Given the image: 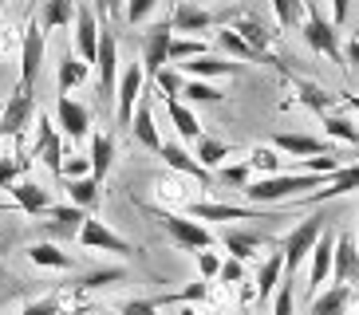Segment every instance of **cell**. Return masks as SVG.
<instances>
[{
    "mask_svg": "<svg viewBox=\"0 0 359 315\" xmlns=\"http://www.w3.org/2000/svg\"><path fill=\"white\" fill-rule=\"evenodd\" d=\"M327 181V174H273V178H261V181H249L245 186V197L253 205H276L285 197H296L304 189H320Z\"/></svg>",
    "mask_w": 359,
    "mask_h": 315,
    "instance_id": "obj_1",
    "label": "cell"
},
{
    "mask_svg": "<svg viewBox=\"0 0 359 315\" xmlns=\"http://www.w3.org/2000/svg\"><path fill=\"white\" fill-rule=\"evenodd\" d=\"M324 213H312V217H304L300 225H296L292 232L285 237V244H280V256H285V276H292L296 268H300V260H304L308 252L316 248L320 232H324Z\"/></svg>",
    "mask_w": 359,
    "mask_h": 315,
    "instance_id": "obj_2",
    "label": "cell"
},
{
    "mask_svg": "<svg viewBox=\"0 0 359 315\" xmlns=\"http://www.w3.org/2000/svg\"><path fill=\"white\" fill-rule=\"evenodd\" d=\"M154 217L162 220V229H166V237L178 248L186 252H201V248H210L213 244V232L201 225V220H190V217H178V213H166V209H150Z\"/></svg>",
    "mask_w": 359,
    "mask_h": 315,
    "instance_id": "obj_3",
    "label": "cell"
},
{
    "mask_svg": "<svg viewBox=\"0 0 359 315\" xmlns=\"http://www.w3.org/2000/svg\"><path fill=\"white\" fill-rule=\"evenodd\" d=\"M170 40H174L170 20L154 24V28L142 36V75H147V94L154 91V75H158L162 67H170Z\"/></svg>",
    "mask_w": 359,
    "mask_h": 315,
    "instance_id": "obj_4",
    "label": "cell"
},
{
    "mask_svg": "<svg viewBox=\"0 0 359 315\" xmlns=\"http://www.w3.org/2000/svg\"><path fill=\"white\" fill-rule=\"evenodd\" d=\"M304 40H308V48L312 52H320V55H327L332 63H344V48H339V31H336V24H327L324 20V12H308L304 16Z\"/></svg>",
    "mask_w": 359,
    "mask_h": 315,
    "instance_id": "obj_5",
    "label": "cell"
},
{
    "mask_svg": "<svg viewBox=\"0 0 359 315\" xmlns=\"http://www.w3.org/2000/svg\"><path fill=\"white\" fill-rule=\"evenodd\" d=\"M72 40H75V52H79V63L95 67V55H99V16L91 12V4H79L75 0V20H72Z\"/></svg>",
    "mask_w": 359,
    "mask_h": 315,
    "instance_id": "obj_6",
    "label": "cell"
},
{
    "mask_svg": "<svg viewBox=\"0 0 359 315\" xmlns=\"http://www.w3.org/2000/svg\"><path fill=\"white\" fill-rule=\"evenodd\" d=\"M32 111H36L32 91L28 87H16V94L0 106V138H20L28 130V122H32Z\"/></svg>",
    "mask_w": 359,
    "mask_h": 315,
    "instance_id": "obj_7",
    "label": "cell"
},
{
    "mask_svg": "<svg viewBox=\"0 0 359 315\" xmlns=\"http://www.w3.org/2000/svg\"><path fill=\"white\" fill-rule=\"evenodd\" d=\"M55 130L64 138H87L91 134V111L83 103H75L72 94H60V106H55Z\"/></svg>",
    "mask_w": 359,
    "mask_h": 315,
    "instance_id": "obj_8",
    "label": "cell"
},
{
    "mask_svg": "<svg viewBox=\"0 0 359 315\" xmlns=\"http://www.w3.org/2000/svg\"><path fill=\"white\" fill-rule=\"evenodd\" d=\"M40 67H43V28L40 24H28L24 28V43H20V87L32 91Z\"/></svg>",
    "mask_w": 359,
    "mask_h": 315,
    "instance_id": "obj_9",
    "label": "cell"
},
{
    "mask_svg": "<svg viewBox=\"0 0 359 315\" xmlns=\"http://www.w3.org/2000/svg\"><path fill=\"white\" fill-rule=\"evenodd\" d=\"M142 91H147V75H142V63L138 67H127V71L118 75V103H115V111H118V122L123 126H130V115H135V106H138V99H142Z\"/></svg>",
    "mask_w": 359,
    "mask_h": 315,
    "instance_id": "obj_10",
    "label": "cell"
},
{
    "mask_svg": "<svg viewBox=\"0 0 359 315\" xmlns=\"http://www.w3.org/2000/svg\"><path fill=\"white\" fill-rule=\"evenodd\" d=\"M95 71H99V91L111 99V94H115V83H118V43H115V31H111V28L99 31Z\"/></svg>",
    "mask_w": 359,
    "mask_h": 315,
    "instance_id": "obj_11",
    "label": "cell"
},
{
    "mask_svg": "<svg viewBox=\"0 0 359 315\" xmlns=\"http://www.w3.org/2000/svg\"><path fill=\"white\" fill-rule=\"evenodd\" d=\"M79 244H83V248H107V252H118V256H130V252H135V244L123 241L118 232H111V229L103 225V220H95V217H83V229H79Z\"/></svg>",
    "mask_w": 359,
    "mask_h": 315,
    "instance_id": "obj_12",
    "label": "cell"
},
{
    "mask_svg": "<svg viewBox=\"0 0 359 315\" xmlns=\"http://www.w3.org/2000/svg\"><path fill=\"white\" fill-rule=\"evenodd\" d=\"M194 220H276V213H257L241 205H217V201H190Z\"/></svg>",
    "mask_w": 359,
    "mask_h": 315,
    "instance_id": "obj_13",
    "label": "cell"
},
{
    "mask_svg": "<svg viewBox=\"0 0 359 315\" xmlns=\"http://www.w3.org/2000/svg\"><path fill=\"white\" fill-rule=\"evenodd\" d=\"M36 158L52 169L55 178H64V134L48 118H40V130H36Z\"/></svg>",
    "mask_w": 359,
    "mask_h": 315,
    "instance_id": "obj_14",
    "label": "cell"
},
{
    "mask_svg": "<svg viewBox=\"0 0 359 315\" xmlns=\"http://www.w3.org/2000/svg\"><path fill=\"white\" fill-rule=\"evenodd\" d=\"M40 217H48L43 220V232H48L52 241L79 237V229H83V209H75V205H52V209H43Z\"/></svg>",
    "mask_w": 359,
    "mask_h": 315,
    "instance_id": "obj_15",
    "label": "cell"
},
{
    "mask_svg": "<svg viewBox=\"0 0 359 315\" xmlns=\"http://www.w3.org/2000/svg\"><path fill=\"white\" fill-rule=\"evenodd\" d=\"M359 280V248L348 232L336 237V248H332V284H351Z\"/></svg>",
    "mask_w": 359,
    "mask_h": 315,
    "instance_id": "obj_16",
    "label": "cell"
},
{
    "mask_svg": "<svg viewBox=\"0 0 359 315\" xmlns=\"http://www.w3.org/2000/svg\"><path fill=\"white\" fill-rule=\"evenodd\" d=\"M355 189H359V166H339L336 174L316 189V193H308L304 205H324V201L344 197V193H355Z\"/></svg>",
    "mask_w": 359,
    "mask_h": 315,
    "instance_id": "obj_17",
    "label": "cell"
},
{
    "mask_svg": "<svg viewBox=\"0 0 359 315\" xmlns=\"http://www.w3.org/2000/svg\"><path fill=\"white\" fill-rule=\"evenodd\" d=\"M332 248H336V237L332 232H320V241H316V248L308 252L312 256V272H308V292L312 295H320V288H324V280L332 276Z\"/></svg>",
    "mask_w": 359,
    "mask_h": 315,
    "instance_id": "obj_18",
    "label": "cell"
},
{
    "mask_svg": "<svg viewBox=\"0 0 359 315\" xmlns=\"http://www.w3.org/2000/svg\"><path fill=\"white\" fill-rule=\"evenodd\" d=\"M130 134H135L147 150H154V154L162 150V134H158V126H154V115H150V94L147 91H142L135 115H130Z\"/></svg>",
    "mask_w": 359,
    "mask_h": 315,
    "instance_id": "obj_19",
    "label": "cell"
},
{
    "mask_svg": "<svg viewBox=\"0 0 359 315\" xmlns=\"http://www.w3.org/2000/svg\"><path fill=\"white\" fill-rule=\"evenodd\" d=\"M158 158L166 162L170 169H178V174H186V178H198V181H205V186H210V169L198 166V158H194L186 146H178V142H162Z\"/></svg>",
    "mask_w": 359,
    "mask_h": 315,
    "instance_id": "obj_20",
    "label": "cell"
},
{
    "mask_svg": "<svg viewBox=\"0 0 359 315\" xmlns=\"http://www.w3.org/2000/svg\"><path fill=\"white\" fill-rule=\"evenodd\" d=\"M273 150L280 154H292V158H320V154H332L324 138H312V134H273Z\"/></svg>",
    "mask_w": 359,
    "mask_h": 315,
    "instance_id": "obj_21",
    "label": "cell"
},
{
    "mask_svg": "<svg viewBox=\"0 0 359 315\" xmlns=\"http://www.w3.org/2000/svg\"><path fill=\"white\" fill-rule=\"evenodd\" d=\"M8 193H12V201H16L28 217H40L43 209H52V189L36 186V181H16Z\"/></svg>",
    "mask_w": 359,
    "mask_h": 315,
    "instance_id": "obj_22",
    "label": "cell"
},
{
    "mask_svg": "<svg viewBox=\"0 0 359 315\" xmlns=\"http://www.w3.org/2000/svg\"><path fill=\"white\" fill-rule=\"evenodd\" d=\"M213 24V16L201 4H194V0H178L174 4V16H170V28L174 31H205Z\"/></svg>",
    "mask_w": 359,
    "mask_h": 315,
    "instance_id": "obj_23",
    "label": "cell"
},
{
    "mask_svg": "<svg viewBox=\"0 0 359 315\" xmlns=\"http://www.w3.org/2000/svg\"><path fill=\"white\" fill-rule=\"evenodd\" d=\"M351 284H332L324 295H312V315H348Z\"/></svg>",
    "mask_w": 359,
    "mask_h": 315,
    "instance_id": "obj_24",
    "label": "cell"
},
{
    "mask_svg": "<svg viewBox=\"0 0 359 315\" xmlns=\"http://www.w3.org/2000/svg\"><path fill=\"white\" fill-rule=\"evenodd\" d=\"M264 241H269L264 232H241V229H225L222 232V244L233 252V260H241V264L249 260V256H257V248H261Z\"/></svg>",
    "mask_w": 359,
    "mask_h": 315,
    "instance_id": "obj_25",
    "label": "cell"
},
{
    "mask_svg": "<svg viewBox=\"0 0 359 315\" xmlns=\"http://www.w3.org/2000/svg\"><path fill=\"white\" fill-rule=\"evenodd\" d=\"M166 111H170V122H174V130H178L182 142H198L201 122H198V115H194L190 106L182 103V99H166Z\"/></svg>",
    "mask_w": 359,
    "mask_h": 315,
    "instance_id": "obj_26",
    "label": "cell"
},
{
    "mask_svg": "<svg viewBox=\"0 0 359 315\" xmlns=\"http://www.w3.org/2000/svg\"><path fill=\"white\" fill-rule=\"evenodd\" d=\"M229 28L237 31V36H241V40L249 43L257 55H261V59H269V31L261 28V20H253V16H237ZM269 63H273V59H269Z\"/></svg>",
    "mask_w": 359,
    "mask_h": 315,
    "instance_id": "obj_27",
    "label": "cell"
},
{
    "mask_svg": "<svg viewBox=\"0 0 359 315\" xmlns=\"http://www.w3.org/2000/svg\"><path fill=\"white\" fill-rule=\"evenodd\" d=\"M194 158H198V166H205V169H217L225 162V158L233 154V146L229 142H222V138H210V134H201L198 142H194Z\"/></svg>",
    "mask_w": 359,
    "mask_h": 315,
    "instance_id": "obj_28",
    "label": "cell"
},
{
    "mask_svg": "<svg viewBox=\"0 0 359 315\" xmlns=\"http://www.w3.org/2000/svg\"><path fill=\"white\" fill-rule=\"evenodd\" d=\"M28 260L40 264V268H60V272H67V268H72V256H67V252H60V244H52V241L28 244Z\"/></svg>",
    "mask_w": 359,
    "mask_h": 315,
    "instance_id": "obj_29",
    "label": "cell"
},
{
    "mask_svg": "<svg viewBox=\"0 0 359 315\" xmlns=\"http://www.w3.org/2000/svg\"><path fill=\"white\" fill-rule=\"evenodd\" d=\"M87 75H91V67H87V63H79L72 52H64V55H60V75H55V87H60V94H67V91H75V87L83 83Z\"/></svg>",
    "mask_w": 359,
    "mask_h": 315,
    "instance_id": "obj_30",
    "label": "cell"
},
{
    "mask_svg": "<svg viewBox=\"0 0 359 315\" xmlns=\"http://www.w3.org/2000/svg\"><path fill=\"white\" fill-rule=\"evenodd\" d=\"M111 158H115V138L111 134H91V178L103 181L111 174Z\"/></svg>",
    "mask_w": 359,
    "mask_h": 315,
    "instance_id": "obj_31",
    "label": "cell"
},
{
    "mask_svg": "<svg viewBox=\"0 0 359 315\" xmlns=\"http://www.w3.org/2000/svg\"><path fill=\"white\" fill-rule=\"evenodd\" d=\"M280 280H285V256L273 252V256L261 264V272H257V295H261V304L276 292V284H280Z\"/></svg>",
    "mask_w": 359,
    "mask_h": 315,
    "instance_id": "obj_32",
    "label": "cell"
},
{
    "mask_svg": "<svg viewBox=\"0 0 359 315\" xmlns=\"http://www.w3.org/2000/svg\"><path fill=\"white\" fill-rule=\"evenodd\" d=\"M194 79H217V75H237V63H225V59H213V55H194V59L182 63Z\"/></svg>",
    "mask_w": 359,
    "mask_h": 315,
    "instance_id": "obj_33",
    "label": "cell"
},
{
    "mask_svg": "<svg viewBox=\"0 0 359 315\" xmlns=\"http://www.w3.org/2000/svg\"><path fill=\"white\" fill-rule=\"evenodd\" d=\"M64 189H67V197H72L75 209H91L99 201V181L91 178V174H87V178H67Z\"/></svg>",
    "mask_w": 359,
    "mask_h": 315,
    "instance_id": "obj_34",
    "label": "cell"
},
{
    "mask_svg": "<svg viewBox=\"0 0 359 315\" xmlns=\"http://www.w3.org/2000/svg\"><path fill=\"white\" fill-rule=\"evenodd\" d=\"M75 20V0H48L40 12V28H67Z\"/></svg>",
    "mask_w": 359,
    "mask_h": 315,
    "instance_id": "obj_35",
    "label": "cell"
},
{
    "mask_svg": "<svg viewBox=\"0 0 359 315\" xmlns=\"http://www.w3.org/2000/svg\"><path fill=\"white\" fill-rule=\"evenodd\" d=\"M249 169H261L264 178H273V174H280V154L273 146H253L249 150Z\"/></svg>",
    "mask_w": 359,
    "mask_h": 315,
    "instance_id": "obj_36",
    "label": "cell"
},
{
    "mask_svg": "<svg viewBox=\"0 0 359 315\" xmlns=\"http://www.w3.org/2000/svg\"><path fill=\"white\" fill-rule=\"evenodd\" d=\"M182 99H190V103H222L225 91H217V87L205 83V79H190V83L182 87Z\"/></svg>",
    "mask_w": 359,
    "mask_h": 315,
    "instance_id": "obj_37",
    "label": "cell"
},
{
    "mask_svg": "<svg viewBox=\"0 0 359 315\" xmlns=\"http://www.w3.org/2000/svg\"><path fill=\"white\" fill-rule=\"evenodd\" d=\"M217 43H222V48H225L229 55H237V59H245V63H257V59H261V55H257L253 48H249V43H245V40H241V36H237L233 28L217 31Z\"/></svg>",
    "mask_w": 359,
    "mask_h": 315,
    "instance_id": "obj_38",
    "label": "cell"
},
{
    "mask_svg": "<svg viewBox=\"0 0 359 315\" xmlns=\"http://www.w3.org/2000/svg\"><path fill=\"white\" fill-rule=\"evenodd\" d=\"M273 12L280 28H296L304 20V0H273Z\"/></svg>",
    "mask_w": 359,
    "mask_h": 315,
    "instance_id": "obj_39",
    "label": "cell"
},
{
    "mask_svg": "<svg viewBox=\"0 0 359 315\" xmlns=\"http://www.w3.org/2000/svg\"><path fill=\"white\" fill-rule=\"evenodd\" d=\"M324 130L332 138H339V142H348V146H359V130L348 122V118H339V115H324Z\"/></svg>",
    "mask_w": 359,
    "mask_h": 315,
    "instance_id": "obj_40",
    "label": "cell"
},
{
    "mask_svg": "<svg viewBox=\"0 0 359 315\" xmlns=\"http://www.w3.org/2000/svg\"><path fill=\"white\" fill-rule=\"evenodd\" d=\"M154 87H158L162 99H182V87H186V79H182L174 67H162V71L154 75Z\"/></svg>",
    "mask_w": 359,
    "mask_h": 315,
    "instance_id": "obj_41",
    "label": "cell"
},
{
    "mask_svg": "<svg viewBox=\"0 0 359 315\" xmlns=\"http://www.w3.org/2000/svg\"><path fill=\"white\" fill-rule=\"evenodd\" d=\"M194 55H205V43L201 40H170V63H186Z\"/></svg>",
    "mask_w": 359,
    "mask_h": 315,
    "instance_id": "obj_42",
    "label": "cell"
},
{
    "mask_svg": "<svg viewBox=\"0 0 359 315\" xmlns=\"http://www.w3.org/2000/svg\"><path fill=\"white\" fill-rule=\"evenodd\" d=\"M292 276H285V280L276 284V292H273V315H292Z\"/></svg>",
    "mask_w": 359,
    "mask_h": 315,
    "instance_id": "obj_43",
    "label": "cell"
},
{
    "mask_svg": "<svg viewBox=\"0 0 359 315\" xmlns=\"http://www.w3.org/2000/svg\"><path fill=\"white\" fill-rule=\"evenodd\" d=\"M28 166V158H4L0 162V189H12L16 186V174Z\"/></svg>",
    "mask_w": 359,
    "mask_h": 315,
    "instance_id": "obj_44",
    "label": "cell"
},
{
    "mask_svg": "<svg viewBox=\"0 0 359 315\" xmlns=\"http://www.w3.org/2000/svg\"><path fill=\"white\" fill-rule=\"evenodd\" d=\"M154 4H158V0H127L123 16H127V24H142L150 12H154Z\"/></svg>",
    "mask_w": 359,
    "mask_h": 315,
    "instance_id": "obj_45",
    "label": "cell"
},
{
    "mask_svg": "<svg viewBox=\"0 0 359 315\" xmlns=\"http://www.w3.org/2000/svg\"><path fill=\"white\" fill-rule=\"evenodd\" d=\"M198 272H201V280H213V276L222 272V256L210 252V248H201L198 252Z\"/></svg>",
    "mask_w": 359,
    "mask_h": 315,
    "instance_id": "obj_46",
    "label": "cell"
},
{
    "mask_svg": "<svg viewBox=\"0 0 359 315\" xmlns=\"http://www.w3.org/2000/svg\"><path fill=\"white\" fill-rule=\"evenodd\" d=\"M300 99H304L312 111L327 115V91H320V87H312V83H300Z\"/></svg>",
    "mask_w": 359,
    "mask_h": 315,
    "instance_id": "obj_47",
    "label": "cell"
},
{
    "mask_svg": "<svg viewBox=\"0 0 359 315\" xmlns=\"http://www.w3.org/2000/svg\"><path fill=\"white\" fill-rule=\"evenodd\" d=\"M249 174H253V169H249V162H237V166H225L222 169V181L225 186H249Z\"/></svg>",
    "mask_w": 359,
    "mask_h": 315,
    "instance_id": "obj_48",
    "label": "cell"
},
{
    "mask_svg": "<svg viewBox=\"0 0 359 315\" xmlns=\"http://www.w3.org/2000/svg\"><path fill=\"white\" fill-rule=\"evenodd\" d=\"M245 276V264L241 260H222V272H217V280L222 284H241Z\"/></svg>",
    "mask_w": 359,
    "mask_h": 315,
    "instance_id": "obj_49",
    "label": "cell"
},
{
    "mask_svg": "<svg viewBox=\"0 0 359 315\" xmlns=\"http://www.w3.org/2000/svg\"><path fill=\"white\" fill-rule=\"evenodd\" d=\"M123 315H158V304H154V300H127V304H123Z\"/></svg>",
    "mask_w": 359,
    "mask_h": 315,
    "instance_id": "obj_50",
    "label": "cell"
},
{
    "mask_svg": "<svg viewBox=\"0 0 359 315\" xmlns=\"http://www.w3.org/2000/svg\"><path fill=\"white\" fill-rule=\"evenodd\" d=\"M55 312H60V295H48V300H40V304L24 307L20 315H55Z\"/></svg>",
    "mask_w": 359,
    "mask_h": 315,
    "instance_id": "obj_51",
    "label": "cell"
},
{
    "mask_svg": "<svg viewBox=\"0 0 359 315\" xmlns=\"http://www.w3.org/2000/svg\"><path fill=\"white\" fill-rule=\"evenodd\" d=\"M64 174L67 178H87L91 174V158H72V162H64Z\"/></svg>",
    "mask_w": 359,
    "mask_h": 315,
    "instance_id": "obj_52",
    "label": "cell"
},
{
    "mask_svg": "<svg viewBox=\"0 0 359 315\" xmlns=\"http://www.w3.org/2000/svg\"><path fill=\"white\" fill-rule=\"evenodd\" d=\"M348 12H351V0H332V24H336V28L348 20Z\"/></svg>",
    "mask_w": 359,
    "mask_h": 315,
    "instance_id": "obj_53",
    "label": "cell"
},
{
    "mask_svg": "<svg viewBox=\"0 0 359 315\" xmlns=\"http://www.w3.org/2000/svg\"><path fill=\"white\" fill-rule=\"evenodd\" d=\"M127 8V0H99V16H118Z\"/></svg>",
    "mask_w": 359,
    "mask_h": 315,
    "instance_id": "obj_54",
    "label": "cell"
},
{
    "mask_svg": "<svg viewBox=\"0 0 359 315\" xmlns=\"http://www.w3.org/2000/svg\"><path fill=\"white\" fill-rule=\"evenodd\" d=\"M344 59H348V63H355V67H359V40H351V43H348V52H344Z\"/></svg>",
    "mask_w": 359,
    "mask_h": 315,
    "instance_id": "obj_55",
    "label": "cell"
},
{
    "mask_svg": "<svg viewBox=\"0 0 359 315\" xmlns=\"http://www.w3.org/2000/svg\"><path fill=\"white\" fill-rule=\"evenodd\" d=\"M348 103H351V106H355V111H359V99H355V94H351V99H348Z\"/></svg>",
    "mask_w": 359,
    "mask_h": 315,
    "instance_id": "obj_56",
    "label": "cell"
},
{
    "mask_svg": "<svg viewBox=\"0 0 359 315\" xmlns=\"http://www.w3.org/2000/svg\"><path fill=\"white\" fill-rule=\"evenodd\" d=\"M99 315H123V312H99Z\"/></svg>",
    "mask_w": 359,
    "mask_h": 315,
    "instance_id": "obj_57",
    "label": "cell"
},
{
    "mask_svg": "<svg viewBox=\"0 0 359 315\" xmlns=\"http://www.w3.org/2000/svg\"><path fill=\"white\" fill-rule=\"evenodd\" d=\"M0 8H4V0H0Z\"/></svg>",
    "mask_w": 359,
    "mask_h": 315,
    "instance_id": "obj_58",
    "label": "cell"
}]
</instances>
